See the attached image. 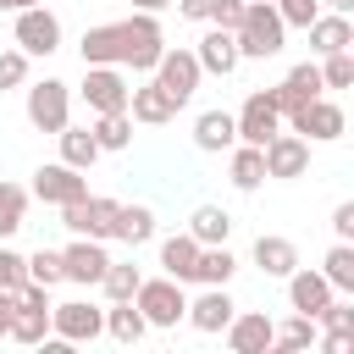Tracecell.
Listing matches in <instances>:
<instances>
[{"label":"cell","instance_id":"d590c367","mask_svg":"<svg viewBox=\"0 0 354 354\" xmlns=\"http://www.w3.org/2000/svg\"><path fill=\"white\" fill-rule=\"evenodd\" d=\"M310 343H315V315H299V310H293V321H282L271 332V348H282V354H299Z\"/></svg>","mask_w":354,"mask_h":354},{"label":"cell","instance_id":"f1b7e54d","mask_svg":"<svg viewBox=\"0 0 354 354\" xmlns=\"http://www.w3.org/2000/svg\"><path fill=\"white\" fill-rule=\"evenodd\" d=\"M266 183V155L260 144H232V188L238 194H254Z\"/></svg>","mask_w":354,"mask_h":354},{"label":"cell","instance_id":"f546056e","mask_svg":"<svg viewBox=\"0 0 354 354\" xmlns=\"http://www.w3.org/2000/svg\"><path fill=\"white\" fill-rule=\"evenodd\" d=\"M188 238H194V243H227V238H232V216H227L221 205H199V210L188 216Z\"/></svg>","mask_w":354,"mask_h":354},{"label":"cell","instance_id":"277c9868","mask_svg":"<svg viewBox=\"0 0 354 354\" xmlns=\"http://www.w3.org/2000/svg\"><path fill=\"white\" fill-rule=\"evenodd\" d=\"M133 304L144 310V321L149 326H177L183 321V310H188V293H183V282L177 277H144L138 282V293H133Z\"/></svg>","mask_w":354,"mask_h":354},{"label":"cell","instance_id":"e575fe53","mask_svg":"<svg viewBox=\"0 0 354 354\" xmlns=\"http://www.w3.org/2000/svg\"><path fill=\"white\" fill-rule=\"evenodd\" d=\"M138 282H144V271L133 266V260H111L105 266V277H100V288H105V299L116 304V299H133L138 293Z\"/></svg>","mask_w":354,"mask_h":354},{"label":"cell","instance_id":"f6af8a7d","mask_svg":"<svg viewBox=\"0 0 354 354\" xmlns=\"http://www.w3.org/2000/svg\"><path fill=\"white\" fill-rule=\"evenodd\" d=\"M332 232H337L343 243H354V199H343V205L332 210Z\"/></svg>","mask_w":354,"mask_h":354},{"label":"cell","instance_id":"f35d334b","mask_svg":"<svg viewBox=\"0 0 354 354\" xmlns=\"http://www.w3.org/2000/svg\"><path fill=\"white\" fill-rule=\"evenodd\" d=\"M321 83H326V88H354V50L321 55Z\"/></svg>","mask_w":354,"mask_h":354},{"label":"cell","instance_id":"2e32d148","mask_svg":"<svg viewBox=\"0 0 354 354\" xmlns=\"http://www.w3.org/2000/svg\"><path fill=\"white\" fill-rule=\"evenodd\" d=\"M221 332H227V348H232V354H266L277 326H271L266 310H243V315H232Z\"/></svg>","mask_w":354,"mask_h":354},{"label":"cell","instance_id":"cb8c5ba5","mask_svg":"<svg viewBox=\"0 0 354 354\" xmlns=\"http://www.w3.org/2000/svg\"><path fill=\"white\" fill-rule=\"evenodd\" d=\"M194 144H199L205 155H221V149H232V144H238L232 111H205V116L194 122Z\"/></svg>","mask_w":354,"mask_h":354},{"label":"cell","instance_id":"60d3db41","mask_svg":"<svg viewBox=\"0 0 354 354\" xmlns=\"http://www.w3.org/2000/svg\"><path fill=\"white\" fill-rule=\"evenodd\" d=\"M315 326H326V332H337V337H354V304H348V299H332V304L315 315Z\"/></svg>","mask_w":354,"mask_h":354},{"label":"cell","instance_id":"681fc988","mask_svg":"<svg viewBox=\"0 0 354 354\" xmlns=\"http://www.w3.org/2000/svg\"><path fill=\"white\" fill-rule=\"evenodd\" d=\"M326 6H332V11H343V17L354 11V0H326Z\"/></svg>","mask_w":354,"mask_h":354},{"label":"cell","instance_id":"c3c4849f","mask_svg":"<svg viewBox=\"0 0 354 354\" xmlns=\"http://www.w3.org/2000/svg\"><path fill=\"white\" fill-rule=\"evenodd\" d=\"M166 6H171V0H133V11H155V17H160Z\"/></svg>","mask_w":354,"mask_h":354},{"label":"cell","instance_id":"7dc6e473","mask_svg":"<svg viewBox=\"0 0 354 354\" xmlns=\"http://www.w3.org/2000/svg\"><path fill=\"white\" fill-rule=\"evenodd\" d=\"M11 304H17V293L0 288V337H6V326H11Z\"/></svg>","mask_w":354,"mask_h":354},{"label":"cell","instance_id":"d6986e66","mask_svg":"<svg viewBox=\"0 0 354 354\" xmlns=\"http://www.w3.org/2000/svg\"><path fill=\"white\" fill-rule=\"evenodd\" d=\"M194 55H199V72H210V77H232L238 61H243V55H238V39H232L227 28H210Z\"/></svg>","mask_w":354,"mask_h":354},{"label":"cell","instance_id":"7a4b0ae2","mask_svg":"<svg viewBox=\"0 0 354 354\" xmlns=\"http://www.w3.org/2000/svg\"><path fill=\"white\" fill-rule=\"evenodd\" d=\"M116 33H122V66H133V72H155V61H160V50H166V33H160L155 11H133V17H122Z\"/></svg>","mask_w":354,"mask_h":354},{"label":"cell","instance_id":"6da1fadb","mask_svg":"<svg viewBox=\"0 0 354 354\" xmlns=\"http://www.w3.org/2000/svg\"><path fill=\"white\" fill-rule=\"evenodd\" d=\"M232 39H238V55L243 61H266V55H277L288 44V28H282V17H277L271 0H249L243 6V22L232 28Z\"/></svg>","mask_w":354,"mask_h":354},{"label":"cell","instance_id":"b9f144b4","mask_svg":"<svg viewBox=\"0 0 354 354\" xmlns=\"http://www.w3.org/2000/svg\"><path fill=\"white\" fill-rule=\"evenodd\" d=\"M271 6H277L282 28H310V22L321 17V0H271Z\"/></svg>","mask_w":354,"mask_h":354},{"label":"cell","instance_id":"484cf974","mask_svg":"<svg viewBox=\"0 0 354 354\" xmlns=\"http://www.w3.org/2000/svg\"><path fill=\"white\" fill-rule=\"evenodd\" d=\"M6 337H17V343H44V337H50V304H22V299H17Z\"/></svg>","mask_w":354,"mask_h":354},{"label":"cell","instance_id":"9a60e30c","mask_svg":"<svg viewBox=\"0 0 354 354\" xmlns=\"http://www.w3.org/2000/svg\"><path fill=\"white\" fill-rule=\"evenodd\" d=\"M282 282H288V304H293L299 315H321V310L337 299V288H332L321 271H310V266H293Z\"/></svg>","mask_w":354,"mask_h":354},{"label":"cell","instance_id":"ba28073f","mask_svg":"<svg viewBox=\"0 0 354 354\" xmlns=\"http://www.w3.org/2000/svg\"><path fill=\"white\" fill-rule=\"evenodd\" d=\"M50 332H55V343H94L105 332V310L88 304V299L50 304Z\"/></svg>","mask_w":354,"mask_h":354},{"label":"cell","instance_id":"9c48e42d","mask_svg":"<svg viewBox=\"0 0 354 354\" xmlns=\"http://www.w3.org/2000/svg\"><path fill=\"white\" fill-rule=\"evenodd\" d=\"M260 155H266V177H277V183H293V177L310 171V144H304L293 127H277V133L260 144Z\"/></svg>","mask_w":354,"mask_h":354},{"label":"cell","instance_id":"52a82bcc","mask_svg":"<svg viewBox=\"0 0 354 354\" xmlns=\"http://www.w3.org/2000/svg\"><path fill=\"white\" fill-rule=\"evenodd\" d=\"M28 122L39 133H61L72 122V88L61 77H44V83H28Z\"/></svg>","mask_w":354,"mask_h":354},{"label":"cell","instance_id":"3957f363","mask_svg":"<svg viewBox=\"0 0 354 354\" xmlns=\"http://www.w3.org/2000/svg\"><path fill=\"white\" fill-rule=\"evenodd\" d=\"M304 144H332V138H343V127H348V116H343V105L337 100H326V94H315V100H304L299 111H288L282 116Z\"/></svg>","mask_w":354,"mask_h":354},{"label":"cell","instance_id":"f907efd6","mask_svg":"<svg viewBox=\"0 0 354 354\" xmlns=\"http://www.w3.org/2000/svg\"><path fill=\"white\" fill-rule=\"evenodd\" d=\"M22 6H39V0H6V11H22Z\"/></svg>","mask_w":354,"mask_h":354},{"label":"cell","instance_id":"ac0fdd59","mask_svg":"<svg viewBox=\"0 0 354 354\" xmlns=\"http://www.w3.org/2000/svg\"><path fill=\"white\" fill-rule=\"evenodd\" d=\"M232 315H238V304H232V293H227V288H205V293H199V299H188V310H183V321H188L194 332H221Z\"/></svg>","mask_w":354,"mask_h":354},{"label":"cell","instance_id":"ab89813d","mask_svg":"<svg viewBox=\"0 0 354 354\" xmlns=\"http://www.w3.org/2000/svg\"><path fill=\"white\" fill-rule=\"evenodd\" d=\"M22 282H28V254H17V249L0 238V288H6V293H17Z\"/></svg>","mask_w":354,"mask_h":354},{"label":"cell","instance_id":"8fae6325","mask_svg":"<svg viewBox=\"0 0 354 354\" xmlns=\"http://www.w3.org/2000/svg\"><path fill=\"white\" fill-rule=\"evenodd\" d=\"M127 72L122 66H83V83H77V94H83V105L100 116V111H127Z\"/></svg>","mask_w":354,"mask_h":354},{"label":"cell","instance_id":"ee69618b","mask_svg":"<svg viewBox=\"0 0 354 354\" xmlns=\"http://www.w3.org/2000/svg\"><path fill=\"white\" fill-rule=\"evenodd\" d=\"M243 6H249V0H216V6H210V28H227V33H232V28L243 22Z\"/></svg>","mask_w":354,"mask_h":354},{"label":"cell","instance_id":"7c38bea8","mask_svg":"<svg viewBox=\"0 0 354 354\" xmlns=\"http://www.w3.org/2000/svg\"><path fill=\"white\" fill-rule=\"evenodd\" d=\"M28 194L44 199V205H72V199L88 194V177H83L77 166H66V160H50V166L33 171V188H28Z\"/></svg>","mask_w":354,"mask_h":354},{"label":"cell","instance_id":"4dcf8cb0","mask_svg":"<svg viewBox=\"0 0 354 354\" xmlns=\"http://www.w3.org/2000/svg\"><path fill=\"white\" fill-rule=\"evenodd\" d=\"M105 332H111L116 343H138V337L149 332V321H144V310H138L133 299H116V304L105 310Z\"/></svg>","mask_w":354,"mask_h":354},{"label":"cell","instance_id":"44dd1931","mask_svg":"<svg viewBox=\"0 0 354 354\" xmlns=\"http://www.w3.org/2000/svg\"><path fill=\"white\" fill-rule=\"evenodd\" d=\"M304 33H310V50H315V55H332V50H354V22H348L343 11H321V17H315Z\"/></svg>","mask_w":354,"mask_h":354},{"label":"cell","instance_id":"d4e9b609","mask_svg":"<svg viewBox=\"0 0 354 354\" xmlns=\"http://www.w3.org/2000/svg\"><path fill=\"white\" fill-rule=\"evenodd\" d=\"M232 271H238V254H232L227 243H199L194 282H205V288H227V282H232Z\"/></svg>","mask_w":354,"mask_h":354},{"label":"cell","instance_id":"e0dca14e","mask_svg":"<svg viewBox=\"0 0 354 354\" xmlns=\"http://www.w3.org/2000/svg\"><path fill=\"white\" fill-rule=\"evenodd\" d=\"M315 94H326V83H321V66L315 61H299L277 88H271V100H277V111L288 116V111H299L304 100H315Z\"/></svg>","mask_w":354,"mask_h":354},{"label":"cell","instance_id":"5b68a950","mask_svg":"<svg viewBox=\"0 0 354 354\" xmlns=\"http://www.w3.org/2000/svg\"><path fill=\"white\" fill-rule=\"evenodd\" d=\"M11 39H17V50H22L28 61H33V55H55V50H61V17H55L44 0H39V6H22Z\"/></svg>","mask_w":354,"mask_h":354},{"label":"cell","instance_id":"ffe728a7","mask_svg":"<svg viewBox=\"0 0 354 354\" xmlns=\"http://www.w3.org/2000/svg\"><path fill=\"white\" fill-rule=\"evenodd\" d=\"M127 116H133V122H144V127H160V122H171V116H177V105H171V94L149 77V83L127 88Z\"/></svg>","mask_w":354,"mask_h":354},{"label":"cell","instance_id":"5bb4252c","mask_svg":"<svg viewBox=\"0 0 354 354\" xmlns=\"http://www.w3.org/2000/svg\"><path fill=\"white\" fill-rule=\"evenodd\" d=\"M105 266H111V254H105L100 238H72V243L61 249V271H66V282H77V288H100Z\"/></svg>","mask_w":354,"mask_h":354},{"label":"cell","instance_id":"836d02e7","mask_svg":"<svg viewBox=\"0 0 354 354\" xmlns=\"http://www.w3.org/2000/svg\"><path fill=\"white\" fill-rule=\"evenodd\" d=\"M321 277H326L337 293H354V243L337 238V243L326 249V260H321Z\"/></svg>","mask_w":354,"mask_h":354},{"label":"cell","instance_id":"74e56055","mask_svg":"<svg viewBox=\"0 0 354 354\" xmlns=\"http://www.w3.org/2000/svg\"><path fill=\"white\" fill-rule=\"evenodd\" d=\"M28 282H39V288L66 282V271H61V249H33V254H28Z\"/></svg>","mask_w":354,"mask_h":354},{"label":"cell","instance_id":"30bf717a","mask_svg":"<svg viewBox=\"0 0 354 354\" xmlns=\"http://www.w3.org/2000/svg\"><path fill=\"white\" fill-rule=\"evenodd\" d=\"M199 55L194 50H160V61H155V83L171 94V105L183 111L188 100H194V88H199Z\"/></svg>","mask_w":354,"mask_h":354},{"label":"cell","instance_id":"1f68e13d","mask_svg":"<svg viewBox=\"0 0 354 354\" xmlns=\"http://www.w3.org/2000/svg\"><path fill=\"white\" fill-rule=\"evenodd\" d=\"M55 138H61V160H66V166L88 171V166L100 160V144H94V133H88V127H72V122H66Z\"/></svg>","mask_w":354,"mask_h":354},{"label":"cell","instance_id":"8992f818","mask_svg":"<svg viewBox=\"0 0 354 354\" xmlns=\"http://www.w3.org/2000/svg\"><path fill=\"white\" fill-rule=\"evenodd\" d=\"M116 205L122 199H105V194H83L72 205H61V227H72L77 238H116Z\"/></svg>","mask_w":354,"mask_h":354},{"label":"cell","instance_id":"d6a6232c","mask_svg":"<svg viewBox=\"0 0 354 354\" xmlns=\"http://www.w3.org/2000/svg\"><path fill=\"white\" fill-rule=\"evenodd\" d=\"M116 238L133 243V249L149 243V238H155V210H149V205H116Z\"/></svg>","mask_w":354,"mask_h":354},{"label":"cell","instance_id":"4316f807","mask_svg":"<svg viewBox=\"0 0 354 354\" xmlns=\"http://www.w3.org/2000/svg\"><path fill=\"white\" fill-rule=\"evenodd\" d=\"M88 133H94L100 155H116V149H127V144H133V116H127V111H100Z\"/></svg>","mask_w":354,"mask_h":354},{"label":"cell","instance_id":"8d00e7d4","mask_svg":"<svg viewBox=\"0 0 354 354\" xmlns=\"http://www.w3.org/2000/svg\"><path fill=\"white\" fill-rule=\"evenodd\" d=\"M28 216V188L22 183H0V238H11Z\"/></svg>","mask_w":354,"mask_h":354},{"label":"cell","instance_id":"7402d4cb","mask_svg":"<svg viewBox=\"0 0 354 354\" xmlns=\"http://www.w3.org/2000/svg\"><path fill=\"white\" fill-rule=\"evenodd\" d=\"M77 50H83V66H122V33H116V22L83 28Z\"/></svg>","mask_w":354,"mask_h":354},{"label":"cell","instance_id":"4fadbf2b","mask_svg":"<svg viewBox=\"0 0 354 354\" xmlns=\"http://www.w3.org/2000/svg\"><path fill=\"white\" fill-rule=\"evenodd\" d=\"M232 127H238V144H266V138L282 127V111H277L271 88H254V94L243 100V111L232 116Z\"/></svg>","mask_w":354,"mask_h":354},{"label":"cell","instance_id":"83f0119b","mask_svg":"<svg viewBox=\"0 0 354 354\" xmlns=\"http://www.w3.org/2000/svg\"><path fill=\"white\" fill-rule=\"evenodd\" d=\"M194 266H199V243H194L188 232H177V238H166V243H160V271H166V277L194 282Z\"/></svg>","mask_w":354,"mask_h":354},{"label":"cell","instance_id":"7bdbcfd3","mask_svg":"<svg viewBox=\"0 0 354 354\" xmlns=\"http://www.w3.org/2000/svg\"><path fill=\"white\" fill-rule=\"evenodd\" d=\"M28 83V55L22 50H0V88H22Z\"/></svg>","mask_w":354,"mask_h":354},{"label":"cell","instance_id":"603a6c76","mask_svg":"<svg viewBox=\"0 0 354 354\" xmlns=\"http://www.w3.org/2000/svg\"><path fill=\"white\" fill-rule=\"evenodd\" d=\"M254 266H260L266 277H288V271L299 266V243H293V238H277V232H260V238H254Z\"/></svg>","mask_w":354,"mask_h":354},{"label":"cell","instance_id":"bcb514c9","mask_svg":"<svg viewBox=\"0 0 354 354\" xmlns=\"http://www.w3.org/2000/svg\"><path fill=\"white\" fill-rule=\"evenodd\" d=\"M210 6H216V0H177V17H188V22H210Z\"/></svg>","mask_w":354,"mask_h":354}]
</instances>
